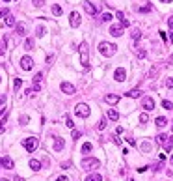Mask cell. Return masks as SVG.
I'll return each instance as SVG.
<instances>
[{
	"mask_svg": "<svg viewBox=\"0 0 173 181\" xmlns=\"http://www.w3.org/2000/svg\"><path fill=\"white\" fill-rule=\"evenodd\" d=\"M114 78H116L117 82H125L127 80V71H125L123 67H117L116 73H114Z\"/></svg>",
	"mask_w": 173,
	"mask_h": 181,
	"instance_id": "cell-10",
	"label": "cell"
},
{
	"mask_svg": "<svg viewBox=\"0 0 173 181\" xmlns=\"http://www.w3.org/2000/svg\"><path fill=\"white\" fill-rule=\"evenodd\" d=\"M52 13L56 15V17H60V15L64 13V10H61V6H58V4H56V6H52Z\"/></svg>",
	"mask_w": 173,
	"mask_h": 181,
	"instance_id": "cell-27",
	"label": "cell"
},
{
	"mask_svg": "<svg viewBox=\"0 0 173 181\" xmlns=\"http://www.w3.org/2000/svg\"><path fill=\"white\" fill-rule=\"evenodd\" d=\"M41 80H43V73H37L34 77V88H32V92H41Z\"/></svg>",
	"mask_w": 173,
	"mask_h": 181,
	"instance_id": "cell-11",
	"label": "cell"
},
{
	"mask_svg": "<svg viewBox=\"0 0 173 181\" xmlns=\"http://www.w3.org/2000/svg\"><path fill=\"white\" fill-rule=\"evenodd\" d=\"M119 99L121 97L119 95H116V93H108V95H104V101L108 105H116V103H119Z\"/></svg>",
	"mask_w": 173,
	"mask_h": 181,
	"instance_id": "cell-13",
	"label": "cell"
},
{
	"mask_svg": "<svg viewBox=\"0 0 173 181\" xmlns=\"http://www.w3.org/2000/svg\"><path fill=\"white\" fill-rule=\"evenodd\" d=\"M166 86H168V88H173V77H170L166 80Z\"/></svg>",
	"mask_w": 173,
	"mask_h": 181,
	"instance_id": "cell-45",
	"label": "cell"
},
{
	"mask_svg": "<svg viewBox=\"0 0 173 181\" xmlns=\"http://www.w3.org/2000/svg\"><path fill=\"white\" fill-rule=\"evenodd\" d=\"M136 56H138V58H145V56H147V50L141 49V47H136Z\"/></svg>",
	"mask_w": 173,
	"mask_h": 181,
	"instance_id": "cell-24",
	"label": "cell"
},
{
	"mask_svg": "<svg viewBox=\"0 0 173 181\" xmlns=\"http://www.w3.org/2000/svg\"><path fill=\"white\" fill-rule=\"evenodd\" d=\"M141 107L145 108V112H151V110L155 108V101H153V97H143V99H141Z\"/></svg>",
	"mask_w": 173,
	"mask_h": 181,
	"instance_id": "cell-8",
	"label": "cell"
},
{
	"mask_svg": "<svg viewBox=\"0 0 173 181\" xmlns=\"http://www.w3.org/2000/svg\"><path fill=\"white\" fill-rule=\"evenodd\" d=\"M69 24L73 26V28L80 26V13H78V11H71V15H69Z\"/></svg>",
	"mask_w": 173,
	"mask_h": 181,
	"instance_id": "cell-6",
	"label": "cell"
},
{
	"mask_svg": "<svg viewBox=\"0 0 173 181\" xmlns=\"http://www.w3.org/2000/svg\"><path fill=\"white\" fill-rule=\"evenodd\" d=\"M128 181H134V179H128Z\"/></svg>",
	"mask_w": 173,
	"mask_h": 181,
	"instance_id": "cell-58",
	"label": "cell"
},
{
	"mask_svg": "<svg viewBox=\"0 0 173 181\" xmlns=\"http://www.w3.org/2000/svg\"><path fill=\"white\" fill-rule=\"evenodd\" d=\"M101 166V161L99 159H93V157H86L84 161H82V168L84 170H95V168Z\"/></svg>",
	"mask_w": 173,
	"mask_h": 181,
	"instance_id": "cell-3",
	"label": "cell"
},
{
	"mask_svg": "<svg viewBox=\"0 0 173 181\" xmlns=\"http://www.w3.org/2000/svg\"><path fill=\"white\" fill-rule=\"evenodd\" d=\"M162 107L166 108V110H171V108H173V103H171V101H166V99H164V101H162Z\"/></svg>",
	"mask_w": 173,
	"mask_h": 181,
	"instance_id": "cell-35",
	"label": "cell"
},
{
	"mask_svg": "<svg viewBox=\"0 0 173 181\" xmlns=\"http://www.w3.org/2000/svg\"><path fill=\"white\" fill-rule=\"evenodd\" d=\"M155 123H156V127H166L168 120H166V118H164V116H158V118H156V120H155Z\"/></svg>",
	"mask_w": 173,
	"mask_h": 181,
	"instance_id": "cell-22",
	"label": "cell"
},
{
	"mask_svg": "<svg viewBox=\"0 0 173 181\" xmlns=\"http://www.w3.org/2000/svg\"><path fill=\"white\" fill-rule=\"evenodd\" d=\"M45 34H47V30L43 28V26H37V28H35V36H37V37H43Z\"/></svg>",
	"mask_w": 173,
	"mask_h": 181,
	"instance_id": "cell-29",
	"label": "cell"
},
{
	"mask_svg": "<svg viewBox=\"0 0 173 181\" xmlns=\"http://www.w3.org/2000/svg\"><path fill=\"white\" fill-rule=\"evenodd\" d=\"M0 181H9V179H0Z\"/></svg>",
	"mask_w": 173,
	"mask_h": 181,
	"instance_id": "cell-55",
	"label": "cell"
},
{
	"mask_svg": "<svg viewBox=\"0 0 173 181\" xmlns=\"http://www.w3.org/2000/svg\"><path fill=\"white\" fill-rule=\"evenodd\" d=\"M156 73H158V67H156V65H153V67H151V71H149V77H156Z\"/></svg>",
	"mask_w": 173,
	"mask_h": 181,
	"instance_id": "cell-40",
	"label": "cell"
},
{
	"mask_svg": "<svg viewBox=\"0 0 173 181\" xmlns=\"http://www.w3.org/2000/svg\"><path fill=\"white\" fill-rule=\"evenodd\" d=\"M7 15H9V10H0V17H7Z\"/></svg>",
	"mask_w": 173,
	"mask_h": 181,
	"instance_id": "cell-44",
	"label": "cell"
},
{
	"mask_svg": "<svg viewBox=\"0 0 173 181\" xmlns=\"http://www.w3.org/2000/svg\"><path fill=\"white\" fill-rule=\"evenodd\" d=\"M60 88H61V92H64V93H67V95H73V93L76 92V90H74V86L71 84V82H65V80L60 84Z\"/></svg>",
	"mask_w": 173,
	"mask_h": 181,
	"instance_id": "cell-9",
	"label": "cell"
},
{
	"mask_svg": "<svg viewBox=\"0 0 173 181\" xmlns=\"http://www.w3.org/2000/svg\"><path fill=\"white\" fill-rule=\"evenodd\" d=\"M24 49H26V50H32V49H34V39H32V37H28V39L24 41Z\"/></svg>",
	"mask_w": 173,
	"mask_h": 181,
	"instance_id": "cell-28",
	"label": "cell"
},
{
	"mask_svg": "<svg viewBox=\"0 0 173 181\" xmlns=\"http://www.w3.org/2000/svg\"><path fill=\"white\" fill-rule=\"evenodd\" d=\"M78 50H80V62H82V65L88 67V65H89V47H88V43L82 41Z\"/></svg>",
	"mask_w": 173,
	"mask_h": 181,
	"instance_id": "cell-2",
	"label": "cell"
},
{
	"mask_svg": "<svg viewBox=\"0 0 173 181\" xmlns=\"http://www.w3.org/2000/svg\"><path fill=\"white\" fill-rule=\"evenodd\" d=\"M117 19H119V21H121V22H123V21H125V17H123V11H117Z\"/></svg>",
	"mask_w": 173,
	"mask_h": 181,
	"instance_id": "cell-48",
	"label": "cell"
},
{
	"mask_svg": "<svg viewBox=\"0 0 173 181\" xmlns=\"http://www.w3.org/2000/svg\"><path fill=\"white\" fill-rule=\"evenodd\" d=\"M65 125H67L69 129L74 127V123H73V120H71V116H65Z\"/></svg>",
	"mask_w": 173,
	"mask_h": 181,
	"instance_id": "cell-37",
	"label": "cell"
},
{
	"mask_svg": "<svg viewBox=\"0 0 173 181\" xmlns=\"http://www.w3.org/2000/svg\"><path fill=\"white\" fill-rule=\"evenodd\" d=\"M127 142L130 144V146H136V142H134V138H127Z\"/></svg>",
	"mask_w": 173,
	"mask_h": 181,
	"instance_id": "cell-52",
	"label": "cell"
},
{
	"mask_svg": "<svg viewBox=\"0 0 173 181\" xmlns=\"http://www.w3.org/2000/svg\"><path fill=\"white\" fill-rule=\"evenodd\" d=\"M140 121H141V123H147V121H149V116H147V112L140 114Z\"/></svg>",
	"mask_w": 173,
	"mask_h": 181,
	"instance_id": "cell-39",
	"label": "cell"
},
{
	"mask_svg": "<svg viewBox=\"0 0 173 181\" xmlns=\"http://www.w3.org/2000/svg\"><path fill=\"white\" fill-rule=\"evenodd\" d=\"M4 103H6V95H4V93H2V95H0V107H2Z\"/></svg>",
	"mask_w": 173,
	"mask_h": 181,
	"instance_id": "cell-49",
	"label": "cell"
},
{
	"mask_svg": "<svg viewBox=\"0 0 173 181\" xmlns=\"http://www.w3.org/2000/svg\"><path fill=\"white\" fill-rule=\"evenodd\" d=\"M6 41H7V37H6V36L0 39V56H2V54L6 52Z\"/></svg>",
	"mask_w": 173,
	"mask_h": 181,
	"instance_id": "cell-25",
	"label": "cell"
},
{
	"mask_svg": "<svg viewBox=\"0 0 173 181\" xmlns=\"http://www.w3.org/2000/svg\"><path fill=\"white\" fill-rule=\"evenodd\" d=\"M108 118L112 121H117V120H119V112H117V110H114V108H108Z\"/></svg>",
	"mask_w": 173,
	"mask_h": 181,
	"instance_id": "cell-20",
	"label": "cell"
},
{
	"mask_svg": "<svg viewBox=\"0 0 173 181\" xmlns=\"http://www.w3.org/2000/svg\"><path fill=\"white\" fill-rule=\"evenodd\" d=\"M168 24H170V39H171V43H173V17L168 19Z\"/></svg>",
	"mask_w": 173,
	"mask_h": 181,
	"instance_id": "cell-31",
	"label": "cell"
},
{
	"mask_svg": "<svg viewBox=\"0 0 173 181\" xmlns=\"http://www.w3.org/2000/svg\"><path fill=\"white\" fill-rule=\"evenodd\" d=\"M97 127H99V131H103V129H106V120L103 118V120L99 121V125H97Z\"/></svg>",
	"mask_w": 173,
	"mask_h": 181,
	"instance_id": "cell-43",
	"label": "cell"
},
{
	"mask_svg": "<svg viewBox=\"0 0 173 181\" xmlns=\"http://www.w3.org/2000/svg\"><path fill=\"white\" fill-rule=\"evenodd\" d=\"M116 50H117V47L114 45V43H108V41H101L99 43V52L103 54V56H114L116 54Z\"/></svg>",
	"mask_w": 173,
	"mask_h": 181,
	"instance_id": "cell-1",
	"label": "cell"
},
{
	"mask_svg": "<svg viewBox=\"0 0 173 181\" xmlns=\"http://www.w3.org/2000/svg\"><path fill=\"white\" fill-rule=\"evenodd\" d=\"M22 146H24V149L28 153H32V151H35V148H37V138H35V136H28V138L22 140Z\"/></svg>",
	"mask_w": 173,
	"mask_h": 181,
	"instance_id": "cell-4",
	"label": "cell"
},
{
	"mask_svg": "<svg viewBox=\"0 0 173 181\" xmlns=\"http://www.w3.org/2000/svg\"><path fill=\"white\" fill-rule=\"evenodd\" d=\"M17 24V21H15L11 15H7V19H6V26H15Z\"/></svg>",
	"mask_w": 173,
	"mask_h": 181,
	"instance_id": "cell-32",
	"label": "cell"
},
{
	"mask_svg": "<svg viewBox=\"0 0 173 181\" xmlns=\"http://www.w3.org/2000/svg\"><path fill=\"white\" fill-rule=\"evenodd\" d=\"M160 37H162V41H168V36H166V32H160Z\"/></svg>",
	"mask_w": 173,
	"mask_h": 181,
	"instance_id": "cell-50",
	"label": "cell"
},
{
	"mask_svg": "<svg viewBox=\"0 0 173 181\" xmlns=\"http://www.w3.org/2000/svg\"><path fill=\"white\" fill-rule=\"evenodd\" d=\"M21 67L24 69V71H30V69L34 67V60L30 56H22L21 58Z\"/></svg>",
	"mask_w": 173,
	"mask_h": 181,
	"instance_id": "cell-7",
	"label": "cell"
},
{
	"mask_svg": "<svg viewBox=\"0 0 173 181\" xmlns=\"http://www.w3.org/2000/svg\"><path fill=\"white\" fill-rule=\"evenodd\" d=\"M130 36H132V39H134V41H138V39L141 37V32H140L138 28H134V30H132V34H130Z\"/></svg>",
	"mask_w": 173,
	"mask_h": 181,
	"instance_id": "cell-30",
	"label": "cell"
},
{
	"mask_svg": "<svg viewBox=\"0 0 173 181\" xmlns=\"http://www.w3.org/2000/svg\"><path fill=\"white\" fill-rule=\"evenodd\" d=\"M86 181H103V176L101 174H89L88 178H86Z\"/></svg>",
	"mask_w": 173,
	"mask_h": 181,
	"instance_id": "cell-23",
	"label": "cell"
},
{
	"mask_svg": "<svg viewBox=\"0 0 173 181\" xmlns=\"http://www.w3.org/2000/svg\"><path fill=\"white\" fill-rule=\"evenodd\" d=\"M26 121H30V116H21V123H26Z\"/></svg>",
	"mask_w": 173,
	"mask_h": 181,
	"instance_id": "cell-47",
	"label": "cell"
},
{
	"mask_svg": "<svg viewBox=\"0 0 173 181\" xmlns=\"http://www.w3.org/2000/svg\"><path fill=\"white\" fill-rule=\"evenodd\" d=\"M56 181H69V179H67V178H65V176H60V178H58Z\"/></svg>",
	"mask_w": 173,
	"mask_h": 181,
	"instance_id": "cell-53",
	"label": "cell"
},
{
	"mask_svg": "<svg viewBox=\"0 0 173 181\" xmlns=\"http://www.w3.org/2000/svg\"><path fill=\"white\" fill-rule=\"evenodd\" d=\"M141 151H151V144L143 142V144H141Z\"/></svg>",
	"mask_w": 173,
	"mask_h": 181,
	"instance_id": "cell-41",
	"label": "cell"
},
{
	"mask_svg": "<svg viewBox=\"0 0 173 181\" xmlns=\"http://www.w3.org/2000/svg\"><path fill=\"white\" fill-rule=\"evenodd\" d=\"M32 4L35 7H43V6H45V0H32Z\"/></svg>",
	"mask_w": 173,
	"mask_h": 181,
	"instance_id": "cell-38",
	"label": "cell"
},
{
	"mask_svg": "<svg viewBox=\"0 0 173 181\" xmlns=\"http://www.w3.org/2000/svg\"><path fill=\"white\" fill-rule=\"evenodd\" d=\"M151 10H153V7H151V4H147V6H141L138 11H140V13H149Z\"/></svg>",
	"mask_w": 173,
	"mask_h": 181,
	"instance_id": "cell-34",
	"label": "cell"
},
{
	"mask_svg": "<svg viewBox=\"0 0 173 181\" xmlns=\"http://www.w3.org/2000/svg\"><path fill=\"white\" fill-rule=\"evenodd\" d=\"M125 95H127V97H132V99H138V97L141 95V90H138V88H136V90H130V92H127Z\"/></svg>",
	"mask_w": 173,
	"mask_h": 181,
	"instance_id": "cell-19",
	"label": "cell"
},
{
	"mask_svg": "<svg viewBox=\"0 0 173 181\" xmlns=\"http://www.w3.org/2000/svg\"><path fill=\"white\" fill-rule=\"evenodd\" d=\"M168 138H170V136H168V135H158V136H156V142H158V144H166L168 142Z\"/></svg>",
	"mask_w": 173,
	"mask_h": 181,
	"instance_id": "cell-26",
	"label": "cell"
},
{
	"mask_svg": "<svg viewBox=\"0 0 173 181\" xmlns=\"http://www.w3.org/2000/svg\"><path fill=\"white\" fill-rule=\"evenodd\" d=\"M76 138H80V131H73V140H76Z\"/></svg>",
	"mask_w": 173,
	"mask_h": 181,
	"instance_id": "cell-46",
	"label": "cell"
},
{
	"mask_svg": "<svg viewBox=\"0 0 173 181\" xmlns=\"http://www.w3.org/2000/svg\"><path fill=\"white\" fill-rule=\"evenodd\" d=\"M160 2H164V4H170V2H171V0H160Z\"/></svg>",
	"mask_w": 173,
	"mask_h": 181,
	"instance_id": "cell-54",
	"label": "cell"
},
{
	"mask_svg": "<svg viewBox=\"0 0 173 181\" xmlns=\"http://www.w3.org/2000/svg\"><path fill=\"white\" fill-rule=\"evenodd\" d=\"M7 116H9V110L2 108V112H0V131H4V125H6V121H7Z\"/></svg>",
	"mask_w": 173,
	"mask_h": 181,
	"instance_id": "cell-12",
	"label": "cell"
},
{
	"mask_svg": "<svg viewBox=\"0 0 173 181\" xmlns=\"http://www.w3.org/2000/svg\"><path fill=\"white\" fill-rule=\"evenodd\" d=\"M4 2H9V0H4Z\"/></svg>",
	"mask_w": 173,
	"mask_h": 181,
	"instance_id": "cell-57",
	"label": "cell"
},
{
	"mask_svg": "<svg viewBox=\"0 0 173 181\" xmlns=\"http://www.w3.org/2000/svg\"><path fill=\"white\" fill-rule=\"evenodd\" d=\"M64 146H65L64 138H60V136H58V138L54 140V151H61V149H64Z\"/></svg>",
	"mask_w": 173,
	"mask_h": 181,
	"instance_id": "cell-17",
	"label": "cell"
},
{
	"mask_svg": "<svg viewBox=\"0 0 173 181\" xmlns=\"http://www.w3.org/2000/svg\"><path fill=\"white\" fill-rule=\"evenodd\" d=\"M21 86H22V80H21V78H15V80H13V90H19Z\"/></svg>",
	"mask_w": 173,
	"mask_h": 181,
	"instance_id": "cell-36",
	"label": "cell"
},
{
	"mask_svg": "<svg viewBox=\"0 0 173 181\" xmlns=\"http://www.w3.org/2000/svg\"><path fill=\"white\" fill-rule=\"evenodd\" d=\"M110 34H112L114 37H119L121 34H123V26H117V24L110 26Z\"/></svg>",
	"mask_w": 173,
	"mask_h": 181,
	"instance_id": "cell-15",
	"label": "cell"
},
{
	"mask_svg": "<svg viewBox=\"0 0 173 181\" xmlns=\"http://www.w3.org/2000/svg\"><path fill=\"white\" fill-rule=\"evenodd\" d=\"M74 112H76V116H80V118H88L91 110H89V107H88V105L80 103V105H76V108H74Z\"/></svg>",
	"mask_w": 173,
	"mask_h": 181,
	"instance_id": "cell-5",
	"label": "cell"
},
{
	"mask_svg": "<svg viewBox=\"0 0 173 181\" xmlns=\"http://www.w3.org/2000/svg\"><path fill=\"white\" fill-rule=\"evenodd\" d=\"M171 164H173V155H171Z\"/></svg>",
	"mask_w": 173,
	"mask_h": 181,
	"instance_id": "cell-56",
	"label": "cell"
},
{
	"mask_svg": "<svg viewBox=\"0 0 173 181\" xmlns=\"http://www.w3.org/2000/svg\"><path fill=\"white\" fill-rule=\"evenodd\" d=\"M15 28H17V34H19V36H24V32H26V24H24V22H19V24H15Z\"/></svg>",
	"mask_w": 173,
	"mask_h": 181,
	"instance_id": "cell-21",
	"label": "cell"
},
{
	"mask_svg": "<svg viewBox=\"0 0 173 181\" xmlns=\"http://www.w3.org/2000/svg\"><path fill=\"white\" fill-rule=\"evenodd\" d=\"M0 164H2L4 168H7V170H13V161L9 159V157H2V159H0Z\"/></svg>",
	"mask_w": 173,
	"mask_h": 181,
	"instance_id": "cell-14",
	"label": "cell"
},
{
	"mask_svg": "<svg viewBox=\"0 0 173 181\" xmlns=\"http://www.w3.org/2000/svg\"><path fill=\"white\" fill-rule=\"evenodd\" d=\"M91 149H93V146L89 144V142H86L84 146H82V153H89V151H91Z\"/></svg>",
	"mask_w": 173,
	"mask_h": 181,
	"instance_id": "cell-33",
	"label": "cell"
},
{
	"mask_svg": "<svg viewBox=\"0 0 173 181\" xmlns=\"http://www.w3.org/2000/svg\"><path fill=\"white\" fill-rule=\"evenodd\" d=\"M84 10H86V11H88V13H89V15H97V7H95V6H93V4H91V2H88V0H86V2H84Z\"/></svg>",
	"mask_w": 173,
	"mask_h": 181,
	"instance_id": "cell-16",
	"label": "cell"
},
{
	"mask_svg": "<svg viewBox=\"0 0 173 181\" xmlns=\"http://www.w3.org/2000/svg\"><path fill=\"white\" fill-rule=\"evenodd\" d=\"M171 58H173V56H171Z\"/></svg>",
	"mask_w": 173,
	"mask_h": 181,
	"instance_id": "cell-60",
	"label": "cell"
},
{
	"mask_svg": "<svg viewBox=\"0 0 173 181\" xmlns=\"http://www.w3.org/2000/svg\"><path fill=\"white\" fill-rule=\"evenodd\" d=\"M171 129H173V127H171Z\"/></svg>",
	"mask_w": 173,
	"mask_h": 181,
	"instance_id": "cell-59",
	"label": "cell"
},
{
	"mask_svg": "<svg viewBox=\"0 0 173 181\" xmlns=\"http://www.w3.org/2000/svg\"><path fill=\"white\" fill-rule=\"evenodd\" d=\"M61 168H64V170H67V168H71V163H64V164H61Z\"/></svg>",
	"mask_w": 173,
	"mask_h": 181,
	"instance_id": "cell-51",
	"label": "cell"
},
{
	"mask_svg": "<svg viewBox=\"0 0 173 181\" xmlns=\"http://www.w3.org/2000/svg\"><path fill=\"white\" fill-rule=\"evenodd\" d=\"M101 21H103V22H108V21H112V15H110V13H104L103 17H101Z\"/></svg>",
	"mask_w": 173,
	"mask_h": 181,
	"instance_id": "cell-42",
	"label": "cell"
},
{
	"mask_svg": "<svg viewBox=\"0 0 173 181\" xmlns=\"http://www.w3.org/2000/svg\"><path fill=\"white\" fill-rule=\"evenodd\" d=\"M30 168H32V170L34 172H37V170H41V163H39V161L37 159H30Z\"/></svg>",
	"mask_w": 173,
	"mask_h": 181,
	"instance_id": "cell-18",
	"label": "cell"
}]
</instances>
